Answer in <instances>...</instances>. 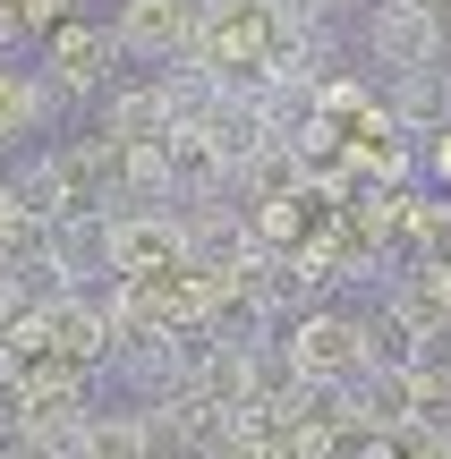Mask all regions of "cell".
Returning <instances> with one entry per match:
<instances>
[{"label": "cell", "mask_w": 451, "mask_h": 459, "mask_svg": "<svg viewBox=\"0 0 451 459\" xmlns=\"http://www.w3.org/2000/svg\"><path fill=\"white\" fill-rule=\"evenodd\" d=\"M392 119H401L418 145H435V136H451V68H418V77H392Z\"/></svg>", "instance_id": "obj_9"}, {"label": "cell", "mask_w": 451, "mask_h": 459, "mask_svg": "<svg viewBox=\"0 0 451 459\" xmlns=\"http://www.w3.org/2000/svg\"><path fill=\"white\" fill-rule=\"evenodd\" d=\"M409 434L451 443V358H426L418 375H409Z\"/></svg>", "instance_id": "obj_10"}, {"label": "cell", "mask_w": 451, "mask_h": 459, "mask_svg": "<svg viewBox=\"0 0 451 459\" xmlns=\"http://www.w3.org/2000/svg\"><path fill=\"white\" fill-rule=\"evenodd\" d=\"M179 264H196V238H187L179 204L170 213H111V273L119 281H162Z\"/></svg>", "instance_id": "obj_4"}, {"label": "cell", "mask_w": 451, "mask_h": 459, "mask_svg": "<svg viewBox=\"0 0 451 459\" xmlns=\"http://www.w3.org/2000/svg\"><path fill=\"white\" fill-rule=\"evenodd\" d=\"M111 60H128L119 51V26H94V17H68V26H51L43 34V77L68 94V111L77 102H102L119 85V68Z\"/></svg>", "instance_id": "obj_3"}, {"label": "cell", "mask_w": 451, "mask_h": 459, "mask_svg": "<svg viewBox=\"0 0 451 459\" xmlns=\"http://www.w3.org/2000/svg\"><path fill=\"white\" fill-rule=\"evenodd\" d=\"M367 60L384 77H418V68H451V26L435 0H367V26H358Z\"/></svg>", "instance_id": "obj_2"}, {"label": "cell", "mask_w": 451, "mask_h": 459, "mask_svg": "<svg viewBox=\"0 0 451 459\" xmlns=\"http://www.w3.org/2000/svg\"><path fill=\"white\" fill-rule=\"evenodd\" d=\"M60 111H68V94H60V85L43 77V68H34V77H26V68H9V60H0V153H9L17 136L51 128V119H60Z\"/></svg>", "instance_id": "obj_8"}, {"label": "cell", "mask_w": 451, "mask_h": 459, "mask_svg": "<svg viewBox=\"0 0 451 459\" xmlns=\"http://www.w3.org/2000/svg\"><path fill=\"white\" fill-rule=\"evenodd\" d=\"M17 43H34V17H26V0H0V60H9Z\"/></svg>", "instance_id": "obj_12"}, {"label": "cell", "mask_w": 451, "mask_h": 459, "mask_svg": "<svg viewBox=\"0 0 451 459\" xmlns=\"http://www.w3.org/2000/svg\"><path fill=\"white\" fill-rule=\"evenodd\" d=\"M111 26H119V51H128V60L170 68V60H187V51H196L204 0H119Z\"/></svg>", "instance_id": "obj_5"}, {"label": "cell", "mask_w": 451, "mask_h": 459, "mask_svg": "<svg viewBox=\"0 0 451 459\" xmlns=\"http://www.w3.org/2000/svg\"><path fill=\"white\" fill-rule=\"evenodd\" d=\"M43 264L60 273V290H94V273H111V213H77L51 230Z\"/></svg>", "instance_id": "obj_7"}, {"label": "cell", "mask_w": 451, "mask_h": 459, "mask_svg": "<svg viewBox=\"0 0 451 459\" xmlns=\"http://www.w3.org/2000/svg\"><path fill=\"white\" fill-rule=\"evenodd\" d=\"M85 459H153V417L145 409H94Z\"/></svg>", "instance_id": "obj_11"}, {"label": "cell", "mask_w": 451, "mask_h": 459, "mask_svg": "<svg viewBox=\"0 0 451 459\" xmlns=\"http://www.w3.org/2000/svg\"><path fill=\"white\" fill-rule=\"evenodd\" d=\"M426 179L451 196V136H435V145H426Z\"/></svg>", "instance_id": "obj_13"}, {"label": "cell", "mask_w": 451, "mask_h": 459, "mask_svg": "<svg viewBox=\"0 0 451 459\" xmlns=\"http://www.w3.org/2000/svg\"><path fill=\"white\" fill-rule=\"evenodd\" d=\"M282 349H290V366H299L307 392H341V383L367 375V315H350V307L324 298V307H307V315L282 324Z\"/></svg>", "instance_id": "obj_1"}, {"label": "cell", "mask_w": 451, "mask_h": 459, "mask_svg": "<svg viewBox=\"0 0 451 459\" xmlns=\"http://www.w3.org/2000/svg\"><path fill=\"white\" fill-rule=\"evenodd\" d=\"M94 136H111V145H162V136H170L162 77H119L111 94L94 102Z\"/></svg>", "instance_id": "obj_6"}]
</instances>
